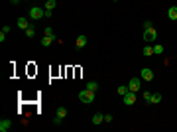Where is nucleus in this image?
<instances>
[{"label":"nucleus","mask_w":177,"mask_h":132,"mask_svg":"<svg viewBox=\"0 0 177 132\" xmlns=\"http://www.w3.org/2000/svg\"><path fill=\"white\" fill-rule=\"evenodd\" d=\"M95 95H97V93L89 91V89H83V91L79 93V101H81V103H85V105H91L92 101H95Z\"/></svg>","instance_id":"obj_1"},{"label":"nucleus","mask_w":177,"mask_h":132,"mask_svg":"<svg viewBox=\"0 0 177 132\" xmlns=\"http://www.w3.org/2000/svg\"><path fill=\"white\" fill-rule=\"evenodd\" d=\"M30 18H32V20H41V18H45V10L39 8V6L30 8Z\"/></svg>","instance_id":"obj_2"},{"label":"nucleus","mask_w":177,"mask_h":132,"mask_svg":"<svg viewBox=\"0 0 177 132\" xmlns=\"http://www.w3.org/2000/svg\"><path fill=\"white\" fill-rule=\"evenodd\" d=\"M157 40V32L156 28H148V30H144V41L146 44H151V41Z\"/></svg>","instance_id":"obj_3"},{"label":"nucleus","mask_w":177,"mask_h":132,"mask_svg":"<svg viewBox=\"0 0 177 132\" xmlns=\"http://www.w3.org/2000/svg\"><path fill=\"white\" fill-rule=\"evenodd\" d=\"M140 89H142V77H134V79H130V83H128V91L138 93Z\"/></svg>","instance_id":"obj_4"},{"label":"nucleus","mask_w":177,"mask_h":132,"mask_svg":"<svg viewBox=\"0 0 177 132\" xmlns=\"http://www.w3.org/2000/svg\"><path fill=\"white\" fill-rule=\"evenodd\" d=\"M134 103H136V93L128 91V93L124 95V105H126V106H132Z\"/></svg>","instance_id":"obj_5"},{"label":"nucleus","mask_w":177,"mask_h":132,"mask_svg":"<svg viewBox=\"0 0 177 132\" xmlns=\"http://www.w3.org/2000/svg\"><path fill=\"white\" fill-rule=\"evenodd\" d=\"M87 44H89L87 36H77V40H75V47H77V49H83Z\"/></svg>","instance_id":"obj_6"},{"label":"nucleus","mask_w":177,"mask_h":132,"mask_svg":"<svg viewBox=\"0 0 177 132\" xmlns=\"http://www.w3.org/2000/svg\"><path fill=\"white\" fill-rule=\"evenodd\" d=\"M12 128V120L10 118H2L0 120V132H8Z\"/></svg>","instance_id":"obj_7"},{"label":"nucleus","mask_w":177,"mask_h":132,"mask_svg":"<svg viewBox=\"0 0 177 132\" xmlns=\"http://www.w3.org/2000/svg\"><path fill=\"white\" fill-rule=\"evenodd\" d=\"M140 77H142V79H146V81H154V71H151V69H148V67H144V69H142V73H140Z\"/></svg>","instance_id":"obj_8"},{"label":"nucleus","mask_w":177,"mask_h":132,"mask_svg":"<svg viewBox=\"0 0 177 132\" xmlns=\"http://www.w3.org/2000/svg\"><path fill=\"white\" fill-rule=\"evenodd\" d=\"M102 122H104V114L97 112V114L92 116V124H95V126H98V124H102Z\"/></svg>","instance_id":"obj_9"},{"label":"nucleus","mask_w":177,"mask_h":132,"mask_svg":"<svg viewBox=\"0 0 177 132\" xmlns=\"http://www.w3.org/2000/svg\"><path fill=\"white\" fill-rule=\"evenodd\" d=\"M18 28L20 30H28L30 28V20L28 18H18Z\"/></svg>","instance_id":"obj_10"},{"label":"nucleus","mask_w":177,"mask_h":132,"mask_svg":"<svg viewBox=\"0 0 177 132\" xmlns=\"http://www.w3.org/2000/svg\"><path fill=\"white\" fill-rule=\"evenodd\" d=\"M167 18H169V20H177V6H169V10H167Z\"/></svg>","instance_id":"obj_11"},{"label":"nucleus","mask_w":177,"mask_h":132,"mask_svg":"<svg viewBox=\"0 0 177 132\" xmlns=\"http://www.w3.org/2000/svg\"><path fill=\"white\" fill-rule=\"evenodd\" d=\"M87 89L92 91V93H97L98 91V83H97V81H89V83H87Z\"/></svg>","instance_id":"obj_12"},{"label":"nucleus","mask_w":177,"mask_h":132,"mask_svg":"<svg viewBox=\"0 0 177 132\" xmlns=\"http://www.w3.org/2000/svg\"><path fill=\"white\" fill-rule=\"evenodd\" d=\"M43 36H47V38H53V40H57V36H55V32L51 30V26L43 30Z\"/></svg>","instance_id":"obj_13"},{"label":"nucleus","mask_w":177,"mask_h":132,"mask_svg":"<svg viewBox=\"0 0 177 132\" xmlns=\"http://www.w3.org/2000/svg\"><path fill=\"white\" fill-rule=\"evenodd\" d=\"M57 6V2H55V0H45V10H51L53 12V8Z\"/></svg>","instance_id":"obj_14"},{"label":"nucleus","mask_w":177,"mask_h":132,"mask_svg":"<svg viewBox=\"0 0 177 132\" xmlns=\"http://www.w3.org/2000/svg\"><path fill=\"white\" fill-rule=\"evenodd\" d=\"M51 41H55V40H53V38H47V36H43V38H41V46L47 47V46H51Z\"/></svg>","instance_id":"obj_15"},{"label":"nucleus","mask_w":177,"mask_h":132,"mask_svg":"<svg viewBox=\"0 0 177 132\" xmlns=\"http://www.w3.org/2000/svg\"><path fill=\"white\" fill-rule=\"evenodd\" d=\"M157 103H161V95H157V93H151V105H157Z\"/></svg>","instance_id":"obj_16"},{"label":"nucleus","mask_w":177,"mask_h":132,"mask_svg":"<svg viewBox=\"0 0 177 132\" xmlns=\"http://www.w3.org/2000/svg\"><path fill=\"white\" fill-rule=\"evenodd\" d=\"M26 36H28V38H30V40H32L33 36H36V28H33V26H30V28H28V30H26Z\"/></svg>","instance_id":"obj_17"},{"label":"nucleus","mask_w":177,"mask_h":132,"mask_svg":"<svg viewBox=\"0 0 177 132\" xmlns=\"http://www.w3.org/2000/svg\"><path fill=\"white\" fill-rule=\"evenodd\" d=\"M65 114H67V108H65V106H59V108H57V116L65 118Z\"/></svg>","instance_id":"obj_18"},{"label":"nucleus","mask_w":177,"mask_h":132,"mask_svg":"<svg viewBox=\"0 0 177 132\" xmlns=\"http://www.w3.org/2000/svg\"><path fill=\"white\" fill-rule=\"evenodd\" d=\"M161 53H163V47L159 46V44H157V46H154V55H161Z\"/></svg>","instance_id":"obj_19"},{"label":"nucleus","mask_w":177,"mask_h":132,"mask_svg":"<svg viewBox=\"0 0 177 132\" xmlns=\"http://www.w3.org/2000/svg\"><path fill=\"white\" fill-rule=\"evenodd\" d=\"M126 93H128V85H120V87H118V95H122V97H124Z\"/></svg>","instance_id":"obj_20"},{"label":"nucleus","mask_w":177,"mask_h":132,"mask_svg":"<svg viewBox=\"0 0 177 132\" xmlns=\"http://www.w3.org/2000/svg\"><path fill=\"white\" fill-rule=\"evenodd\" d=\"M144 55H146V57L154 55V47H144Z\"/></svg>","instance_id":"obj_21"},{"label":"nucleus","mask_w":177,"mask_h":132,"mask_svg":"<svg viewBox=\"0 0 177 132\" xmlns=\"http://www.w3.org/2000/svg\"><path fill=\"white\" fill-rule=\"evenodd\" d=\"M144 101H146V103H151V93H150V91L144 93Z\"/></svg>","instance_id":"obj_22"},{"label":"nucleus","mask_w":177,"mask_h":132,"mask_svg":"<svg viewBox=\"0 0 177 132\" xmlns=\"http://www.w3.org/2000/svg\"><path fill=\"white\" fill-rule=\"evenodd\" d=\"M61 122H63V118H61V116H57V114H55V118H53V124H55V126H59V124H61Z\"/></svg>","instance_id":"obj_23"},{"label":"nucleus","mask_w":177,"mask_h":132,"mask_svg":"<svg viewBox=\"0 0 177 132\" xmlns=\"http://www.w3.org/2000/svg\"><path fill=\"white\" fill-rule=\"evenodd\" d=\"M148 28H154V24H151V20H146V22H144V30H148Z\"/></svg>","instance_id":"obj_24"},{"label":"nucleus","mask_w":177,"mask_h":132,"mask_svg":"<svg viewBox=\"0 0 177 132\" xmlns=\"http://www.w3.org/2000/svg\"><path fill=\"white\" fill-rule=\"evenodd\" d=\"M104 122H112V114H104Z\"/></svg>","instance_id":"obj_25"},{"label":"nucleus","mask_w":177,"mask_h":132,"mask_svg":"<svg viewBox=\"0 0 177 132\" xmlns=\"http://www.w3.org/2000/svg\"><path fill=\"white\" fill-rule=\"evenodd\" d=\"M10 2H12V4H18V2H20V0H10Z\"/></svg>","instance_id":"obj_26"},{"label":"nucleus","mask_w":177,"mask_h":132,"mask_svg":"<svg viewBox=\"0 0 177 132\" xmlns=\"http://www.w3.org/2000/svg\"><path fill=\"white\" fill-rule=\"evenodd\" d=\"M41 2H43V4H45V0H41Z\"/></svg>","instance_id":"obj_27"},{"label":"nucleus","mask_w":177,"mask_h":132,"mask_svg":"<svg viewBox=\"0 0 177 132\" xmlns=\"http://www.w3.org/2000/svg\"><path fill=\"white\" fill-rule=\"evenodd\" d=\"M114 2H116V0H114Z\"/></svg>","instance_id":"obj_28"}]
</instances>
